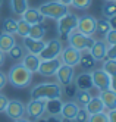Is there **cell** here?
Returning a JSON list of instances; mask_svg holds the SVG:
<instances>
[{
  "label": "cell",
  "mask_w": 116,
  "mask_h": 122,
  "mask_svg": "<svg viewBox=\"0 0 116 122\" xmlns=\"http://www.w3.org/2000/svg\"><path fill=\"white\" fill-rule=\"evenodd\" d=\"M62 103L63 102H62L60 99L46 100V110H44V115H47V116H59Z\"/></svg>",
  "instance_id": "cell-22"
},
{
  "label": "cell",
  "mask_w": 116,
  "mask_h": 122,
  "mask_svg": "<svg viewBox=\"0 0 116 122\" xmlns=\"http://www.w3.org/2000/svg\"><path fill=\"white\" fill-rule=\"evenodd\" d=\"M91 74V81H93V87L97 90H106V88H109V90H115V76H109L107 74H106L103 69H94Z\"/></svg>",
  "instance_id": "cell-6"
},
{
  "label": "cell",
  "mask_w": 116,
  "mask_h": 122,
  "mask_svg": "<svg viewBox=\"0 0 116 122\" xmlns=\"http://www.w3.org/2000/svg\"><path fill=\"white\" fill-rule=\"evenodd\" d=\"M79 110V106L74 102V100H69L66 103H62V107H60V113L59 116L62 121H66V122H72L76 116V113Z\"/></svg>",
  "instance_id": "cell-14"
},
{
  "label": "cell",
  "mask_w": 116,
  "mask_h": 122,
  "mask_svg": "<svg viewBox=\"0 0 116 122\" xmlns=\"http://www.w3.org/2000/svg\"><path fill=\"white\" fill-rule=\"evenodd\" d=\"M84 109H85V112L88 113V115H93V113H99V112H104L106 110L99 96H91L90 102L84 106Z\"/></svg>",
  "instance_id": "cell-21"
},
{
  "label": "cell",
  "mask_w": 116,
  "mask_h": 122,
  "mask_svg": "<svg viewBox=\"0 0 116 122\" xmlns=\"http://www.w3.org/2000/svg\"><path fill=\"white\" fill-rule=\"evenodd\" d=\"M60 59H50V60H41L40 65H38V69L37 72L43 76V78H51L55 76L57 68L60 66Z\"/></svg>",
  "instance_id": "cell-12"
},
{
  "label": "cell",
  "mask_w": 116,
  "mask_h": 122,
  "mask_svg": "<svg viewBox=\"0 0 116 122\" xmlns=\"http://www.w3.org/2000/svg\"><path fill=\"white\" fill-rule=\"evenodd\" d=\"M106 59H115L116 60V44L107 46V50H106Z\"/></svg>",
  "instance_id": "cell-38"
},
{
  "label": "cell",
  "mask_w": 116,
  "mask_h": 122,
  "mask_svg": "<svg viewBox=\"0 0 116 122\" xmlns=\"http://www.w3.org/2000/svg\"><path fill=\"white\" fill-rule=\"evenodd\" d=\"M5 60H6V53H3V51H0V68L3 66Z\"/></svg>",
  "instance_id": "cell-42"
},
{
  "label": "cell",
  "mask_w": 116,
  "mask_h": 122,
  "mask_svg": "<svg viewBox=\"0 0 116 122\" xmlns=\"http://www.w3.org/2000/svg\"><path fill=\"white\" fill-rule=\"evenodd\" d=\"M87 119H88V113L85 112V109L84 107H79V110H78V113H76V116H75V122H87Z\"/></svg>",
  "instance_id": "cell-37"
},
{
  "label": "cell",
  "mask_w": 116,
  "mask_h": 122,
  "mask_svg": "<svg viewBox=\"0 0 116 122\" xmlns=\"http://www.w3.org/2000/svg\"><path fill=\"white\" fill-rule=\"evenodd\" d=\"M5 113L7 115V118L10 119H19L22 116H25V103H22L21 100H9L7 106L5 109Z\"/></svg>",
  "instance_id": "cell-13"
},
{
  "label": "cell",
  "mask_w": 116,
  "mask_h": 122,
  "mask_svg": "<svg viewBox=\"0 0 116 122\" xmlns=\"http://www.w3.org/2000/svg\"><path fill=\"white\" fill-rule=\"evenodd\" d=\"M104 41H106V44H107V46L116 44V28H112V30H109V32H106Z\"/></svg>",
  "instance_id": "cell-36"
},
{
  "label": "cell",
  "mask_w": 116,
  "mask_h": 122,
  "mask_svg": "<svg viewBox=\"0 0 116 122\" xmlns=\"http://www.w3.org/2000/svg\"><path fill=\"white\" fill-rule=\"evenodd\" d=\"M13 122H32L31 119H28L26 116H22V118H19V119H15Z\"/></svg>",
  "instance_id": "cell-43"
},
{
  "label": "cell",
  "mask_w": 116,
  "mask_h": 122,
  "mask_svg": "<svg viewBox=\"0 0 116 122\" xmlns=\"http://www.w3.org/2000/svg\"><path fill=\"white\" fill-rule=\"evenodd\" d=\"M7 102H9V99L6 97L3 93H0V113H5V109L7 106Z\"/></svg>",
  "instance_id": "cell-39"
},
{
  "label": "cell",
  "mask_w": 116,
  "mask_h": 122,
  "mask_svg": "<svg viewBox=\"0 0 116 122\" xmlns=\"http://www.w3.org/2000/svg\"><path fill=\"white\" fill-rule=\"evenodd\" d=\"M6 84H7V75L0 71V90H3L6 87Z\"/></svg>",
  "instance_id": "cell-41"
},
{
  "label": "cell",
  "mask_w": 116,
  "mask_h": 122,
  "mask_svg": "<svg viewBox=\"0 0 116 122\" xmlns=\"http://www.w3.org/2000/svg\"><path fill=\"white\" fill-rule=\"evenodd\" d=\"M2 5H3V0H0V7H2Z\"/></svg>",
  "instance_id": "cell-46"
},
{
  "label": "cell",
  "mask_w": 116,
  "mask_h": 122,
  "mask_svg": "<svg viewBox=\"0 0 116 122\" xmlns=\"http://www.w3.org/2000/svg\"><path fill=\"white\" fill-rule=\"evenodd\" d=\"M106 116H107V122H116V109L106 110Z\"/></svg>",
  "instance_id": "cell-40"
},
{
  "label": "cell",
  "mask_w": 116,
  "mask_h": 122,
  "mask_svg": "<svg viewBox=\"0 0 116 122\" xmlns=\"http://www.w3.org/2000/svg\"><path fill=\"white\" fill-rule=\"evenodd\" d=\"M6 55L10 57L12 60H15V62H21V59L25 56V49H24L22 44H18V43H16V44L9 50Z\"/></svg>",
  "instance_id": "cell-27"
},
{
  "label": "cell",
  "mask_w": 116,
  "mask_h": 122,
  "mask_svg": "<svg viewBox=\"0 0 116 122\" xmlns=\"http://www.w3.org/2000/svg\"><path fill=\"white\" fill-rule=\"evenodd\" d=\"M44 36H46V25H44L43 22L31 25L28 37H31V38H34V40H43Z\"/></svg>",
  "instance_id": "cell-24"
},
{
  "label": "cell",
  "mask_w": 116,
  "mask_h": 122,
  "mask_svg": "<svg viewBox=\"0 0 116 122\" xmlns=\"http://www.w3.org/2000/svg\"><path fill=\"white\" fill-rule=\"evenodd\" d=\"M87 122H107L106 110L104 112H99V113H93V115H88Z\"/></svg>",
  "instance_id": "cell-34"
},
{
  "label": "cell",
  "mask_w": 116,
  "mask_h": 122,
  "mask_svg": "<svg viewBox=\"0 0 116 122\" xmlns=\"http://www.w3.org/2000/svg\"><path fill=\"white\" fill-rule=\"evenodd\" d=\"M62 49H63V43L60 38H51L46 41L43 50L38 53L40 60H50V59H57Z\"/></svg>",
  "instance_id": "cell-7"
},
{
  "label": "cell",
  "mask_w": 116,
  "mask_h": 122,
  "mask_svg": "<svg viewBox=\"0 0 116 122\" xmlns=\"http://www.w3.org/2000/svg\"><path fill=\"white\" fill-rule=\"evenodd\" d=\"M101 15L106 19H110L113 16H116V2H104L101 7Z\"/></svg>",
  "instance_id": "cell-30"
},
{
  "label": "cell",
  "mask_w": 116,
  "mask_h": 122,
  "mask_svg": "<svg viewBox=\"0 0 116 122\" xmlns=\"http://www.w3.org/2000/svg\"><path fill=\"white\" fill-rule=\"evenodd\" d=\"M74 84L76 87V90H88V91H91L94 88L90 72H82V74H79L78 76H75L74 78Z\"/></svg>",
  "instance_id": "cell-18"
},
{
  "label": "cell",
  "mask_w": 116,
  "mask_h": 122,
  "mask_svg": "<svg viewBox=\"0 0 116 122\" xmlns=\"http://www.w3.org/2000/svg\"><path fill=\"white\" fill-rule=\"evenodd\" d=\"M44 110H46V100L31 99L25 104V116L32 122H37L44 115Z\"/></svg>",
  "instance_id": "cell-8"
},
{
  "label": "cell",
  "mask_w": 116,
  "mask_h": 122,
  "mask_svg": "<svg viewBox=\"0 0 116 122\" xmlns=\"http://www.w3.org/2000/svg\"><path fill=\"white\" fill-rule=\"evenodd\" d=\"M15 44H16L15 36H12V34H5V32L0 34V51L7 53Z\"/></svg>",
  "instance_id": "cell-23"
},
{
  "label": "cell",
  "mask_w": 116,
  "mask_h": 122,
  "mask_svg": "<svg viewBox=\"0 0 116 122\" xmlns=\"http://www.w3.org/2000/svg\"><path fill=\"white\" fill-rule=\"evenodd\" d=\"M96 22L97 18L93 15H82V16H78V25H76V30L79 32L85 34V36H90L93 37V34H96Z\"/></svg>",
  "instance_id": "cell-11"
},
{
  "label": "cell",
  "mask_w": 116,
  "mask_h": 122,
  "mask_svg": "<svg viewBox=\"0 0 116 122\" xmlns=\"http://www.w3.org/2000/svg\"><path fill=\"white\" fill-rule=\"evenodd\" d=\"M81 53L82 51H79L76 49H74L72 46H66L62 49L60 55H59V59L62 63H65L68 66H78V62H79V57H81Z\"/></svg>",
  "instance_id": "cell-10"
},
{
  "label": "cell",
  "mask_w": 116,
  "mask_h": 122,
  "mask_svg": "<svg viewBox=\"0 0 116 122\" xmlns=\"http://www.w3.org/2000/svg\"><path fill=\"white\" fill-rule=\"evenodd\" d=\"M78 25V15L72 13V12H66L63 16H60L57 19V34L59 38L62 41H66L69 32H72L74 30H76Z\"/></svg>",
  "instance_id": "cell-4"
},
{
  "label": "cell",
  "mask_w": 116,
  "mask_h": 122,
  "mask_svg": "<svg viewBox=\"0 0 116 122\" xmlns=\"http://www.w3.org/2000/svg\"><path fill=\"white\" fill-rule=\"evenodd\" d=\"M32 72H30L21 62L16 63L10 68L7 74V82H10L12 87L15 88H26L32 82Z\"/></svg>",
  "instance_id": "cell-1"
},
{
  "label": "cell",
  "mask_w": 116,
  "mask_h": 122,
  "mask_svg": "<svg viewBox=\"0 0 116 122\" xmlns=\"http://www.w3.org/2000/svg\"><path fill=\"white\" fill-rule=\"evenodd\" d=\"M2 31L5 34H12V36H15L16 34V21L13 18H6L2 24Z\"/></svg>",
  "instance_id": "cell-32"
},
{
  "label": "cell",
  "mask_w": 116,
  "mask_h": 122,
  "mask_svg": "<svg viewBox=\"0 0 116 122\" xmlns=\"http://www.w3.org/2000/svg\"><path fill=\"white\" fill-rule=\"evenodd\" d=\"M62 94H63V87H60L57 82H41L31 90V99L53 100L60 99Z\"/></svg>",
  "instance_id": "cell-2"
},
{
  "label": "cell",
  "mask_w": 116,
  "mask_h": 122,
  "mask_svg": "<svg viewBox=\"0 0 116 122\" xmlns=\"http://www.w3.org/2000/svg\"><path fill=\"white\" fill-rule=\"evenodd\" d=\"M93 0H72L71 6H74L75 9H88L91 6Z\"/></svg>",
  "instance_id": "cell-35"
},
{
  "label": "cell",
  "mask_w": 116,
  "mask_h": 122,
  "mask_svg": "<svg viewBox=\"0 0 116 122\" xmlns=\"http://www.w3.org/2000/svg\"><path fill=\"white\" fill-rule=\"evenodd\" d=\"M38 12L41 13L43 18H49V19H55L57 21L60 16H63L66 12H69V7L59 3L57 0H50V2L41 3L38 7Z\"/></svg>",
  "instance_id": "cell-3"
},
{
  "label": "cell",
  "mask_w": 116,
  "mask_h": 122,
  "mask_svg": "<svg viewBox=\"0 0 116 122\" xmlns=\"http://www.w3.org/2000/svg\"><path fill=\"white\" fill-rule=\"evenodd\" d=\"M44 44H46V41H44V40H34L31 37L22 38V46H24V49L28 51V53H32V55H38L40 51L43 50Z\"/></svg>",
  "instance_id": "cell-16"
},
{
  "label": "cell",
  "mask_w": 116,
  "mask_h": 122,
  "mask_svg": "<svg viewBox=\"0 0 116 122\" xmlns=\"http://www.w3.org/2000/svg\"><path fill=\"white\" fill-rule=\"evenodd\" d=\"M59 3H62V5H65V6H71V3H72V0H57Z\"/></svg>",
  "instance_id": "cell-44"
},
{
  "label": "cell",
  "mask_w": 116,
  "mask_h": 122,
  "mask_svg": "<svg viewBox=\"0 0 116 122\" xmlns=\"http://www.w3.org/2000/svg\"><path fill=\"white\" fill-rule=\"evenodd\" d=\"M21 18L24 19V21H26L30 25H34V24H40V22H43V16H41V13L38 12V9L37 7H26L25 9V12L21 15Z\"/></svg>",
  "instance_id": "cell-19"
},
{
  "label": "cell",
  "mask_w": 116,
  "mask_h": 122,
  "mask_svg": "<svg viewBox=\"0 0 116 122\" xmlns=\"http://www.w3.org/2000/svg\"><path fill=\"white\" fill-rule=\"evenodd\" d=\"M57 84L60 87H66L69 84L74 82V78H75V68L72 66H68L65 63H60V66L57 68V71L55 74Z\"/></svg>",
  "instance_id": "cell-9"
},
{
  "label": "cell",
  "mask_w": 116,
  "mask_h": 122,
  "mask_svg": "<svg viewBox=\"0 0 116 122\" xmlns=\"http://www.w3.org/2000/svg\"><path fill=\"white\" fill-rule=\"evenodd\" d=\"M91 91H88V90H76L75 96H74V102L78 104L79 107H84L85 104L90 102L91 99Z\"/></svg>",
  "instance_id": "cell-26"
},
{
  "label": "cell",
  "mask_w": 116,
  "mask_h": 122,
  "mask_svg": "<svg viewBox=\"0 0 116 122\" xmlns=\"http://www.w3.org/2000/svg\"><path fill=\"white\" fill-rule=\"evenodd\" d=\"M40 62H41V60H40L38 55H32V53H25V56L21 59V63L28 69L30 72H32V74L37 72Z\"/></svg>",
  "instance_id": "cell-20"
},
{
  "label": "cell",
  "mask_w": 116,
  "mask_h": 122,
  "mask_svg": "<svg viewBox=\"0 0 116 122\" xmlns=\"http://www.w3.org/2000/svg\"><path fill=\"white\" fill-rule=\"evenodd\" d=\"M30 28H31V25L24 21L22 18L19 21H16V34L19 36L21 38H25V37H28V34H30Z\"/></svg>",
  "instance_id": "cell-31"
},
{
  "label": "cell",
  "mask_w": 116,
  "mask_h": 122,
  "mask_svg": "<svg viewBox=\"0 0 116 122\" xmlns=\"http://www.w3.org/2000/svg\"><path fill=\"white\" fill-rule=\"evenodd\" d=\"M9 6H10V10L13 15L21 16L28 7V0H9Z\"/></svg>",
  "instance_id": "cell-25"
},
{
  "label": "cell",
  "mask_w": 116,
  "mask_h": 122,
  "mask_svg": "<svg viewBox=\"0 0 116 122\" xmlns=\"http://www.w3.org/2000/svg\"><path fill=\"white\" fill-rule=\"evenodd\" d=\"M106 50H107V44H106L104 40H94L93 46L88 50V53L93 56L96 62H103L106 59Z\"/></svg>",
  "instance_id": "cell-15"
},
{
  "label": "cell",
  "mask_w": 116,
  "mask_h": 122,
  "mask_svg": "<svg viewBox=\"0 0 116 122\" xmlns=\"http://www.w3.org/2000/svg\"><path fill=\"white\" fill-rule=\"evenodd\" d=\"M104 2H116V0H104Z\"/></svg>",
  "instance_id": "cell-45"
},
{
  "label": "cell",
  "mask_w": 116,
  "mask_h": 122,
  "mask_svg": "<svg viewBox=\"0 0 116 122\" xmlns=\"http://www.w3.org/2000/svg\"><path fill=\"white\" fill-rule=\"evenodd\" d=\"M78 65L81 66L82 69H93L94 68V65H96V60L93 59V56L88 53V51H82L81 53V57H79V62H78Z\"/></svg>",
  "instance_id": "cell-28"
},
{
  "label": "cell",
  "mask_w": 116,
  "mask_h": 122,
  "mask_svg": "<svg viewBox=\"0 0 116 122\" xmlns=\"http://www.w3.org/2000/svg\"><path fill=\"white\" fill-rule=\"evenodd\" d=\"M109 30H112V25H110L109 19H106V18L97 19V22H96V32L97 34H100L101 37H104L106 32H109Z\"/></svg>",
  "instance_id": "cell-29"
},
{
  "label": "cell",
  "mask_w": 116,
  "mask_h": 122,
  "mask_svg": "<svg viewBox=\"0 0 116 122\" xmlns=\"http://www.w3.org/2000/svg\"><path fill=\"white\" fill-rule=\"evenodd\" d=\"M103 71L107 74L109 76H115L116 75V60L115 59H104L103 60Z\"/></svg>",
  "instance_id": "cell-33"
},
{
  "label": "cell",
  "mask_w": 116,
  "mask_h": 122,
  "mask_svg": "<svg viewBox=\"0 0 116 122\" xmlns=\"http://www.w3.org/2000/svg\"><path fill=\"white\" fill-rule=\"evenodd\" d=\"M99 97H100V100H101V103H103V106H104L106 110L116 109V91L109 90V88L100 90Z\"/></svg>",
  "instance_id": "cell-17"
},
{
  "label": "cell",
  "mask_w": 116,
  "mask_h": 122,
  "mask_svg": "<svg viewBox=\"0 0 116 122\" xmlns=\"http://www.w3.org/2000/svg\"><path fill=\"white\" fill-rule=\"evenodd\" d=\"M66 41L69 43V46H72L74 49H76L79 51H88L90 47L93 46V43H94V38L79 32L78 30H74L72 32H69Z\"/></svg>",
  "instance_id": "cell-5"
}]
</instances>
